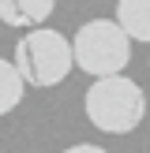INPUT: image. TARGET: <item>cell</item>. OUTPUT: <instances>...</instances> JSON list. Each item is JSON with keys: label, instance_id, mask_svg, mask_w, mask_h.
Masks as SVG:
<instances>
[{"label": "cell", "instance_id": "4", "mask_svg": "<svg viewBox=\"0 0 150 153\" xmlns=\"http://www.w3.org/2000/svg\"><path fill=\"white\" fill-rule=\"evenodd\" d=\"M56 0H0V22L8 26H41Z\"/></svg>", "mask_w": 150, "mask_h": 153}, {"label": "cell", "instance_id": "6", "mask_svg": "<svg viewBox=\"0 0 150 153\" xmlns=\"http://www.w3.org/2000/svg\"><path fill=\"white\" fill-rule=\"evenodd\" d=\"M22 90H26V79H22V71L15 67V60L0 56V116H8V112L22 101Z\"/></svg>", "mask_w": 150, "mask_h": 153}, {"label": "cell", "instance_id": "7", "mask_svg": "<svg viewBox=\"0 0 150 153\" xmlns=\"http://www.w3.org/2000/svg\"><path fill=\"white\" fill-rule=\"evenodd\" d=\"M71 153H101V146H90V142H79V146H71Z\"/></svg>", "mask_w": 150, "mask_h": 153}, {"label": "cell", "instance_id": "5", "mask_svg": "<svg viewBox=\"0 0 150 153\" xmlns=\"http://www.w3.org/2000/svg\"><path fill=\"white\" fill-rule=\"evenodd\" d=\"M116 22L131 34V41H150V0H120Z\"/></svg>", "mask_w": 150, "mask_h": 153}, {"label": "cell", "instance_id": "3", "mask_svg": "<svg viewBox=\"0 0 150 153\" xmlns=\"http://www.w3.org/2000/svg\"><path fill=\"white\" fill-rule=\"evenodd\" d=\"M71 52H75V67H82L94 79L98 75H116L131 60V34L116 19H90L79 26Z\"/></svg>", "mask_w": 150, "mask_h": 153}, {"label": "cell", "instance_id": "1", "mask_svg": "<svg viewBox=\"0 0 150 153\" xmlns=\"http://www.w3.org/2000/svg\"><path fill=\"white\" fill-rule=\"evenodd\" d=\"M146 116V94L128 75H98L86 90V120L105 134H128Z\"/></svg>", "mask_w": 150, "mask_h": 153}, {"label": "cell", "instance_id": "2", "mask_svg": "<svg viewBox=\"0 0 150 153\" xmlns=\"http://www.w3.org/2000/svg\"><path fill=\"white\" fill-rule=\"evenodd\" d=\"M15 67L22 71L26 86H60L75 67V52L64 34L49 26H30L26 34L15 41Z\"/></svg>", "mask_w": 150, "mask_h": 153}]
</instances>
